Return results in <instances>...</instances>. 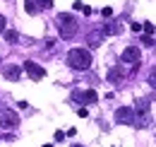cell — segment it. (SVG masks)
I'll return each mask as SVG.
<instances>
[{"mask_svg":"<svg viewBox=\"0 0 156 147\" xmlns=\"http://www.w3.org/2000/svg\"><path fill=\"white\" fill-rule=\"evenodd\" d=\"M55 22H58V32H60V36H62V39H72L75 34H77V29H79L77 17L70 15V12H60Z\"/></svg>","mask_w":156,"mask_h":147,"instance_id":"cell-2","label":"cell"},{"mask_svg":"<svg viewBox=\"0 0 156 147\" xmlns=\"http://www.w3.org/2000/svg\"><path fill=\"white\" fill-rule=\"evenodd\" d=\"M2 75H5L10 82H20L22 68H20V65H7V68H2Z\"/></svg>","mask_w":156,"mask_h":147,"instance_id":"cell-7","label":"cell"},{"mask_svg":"<svg viewBox=\"0 0 156 147\" xmlns=\"http://www.w3.org/2000/svg\"><path fill=\"white\" fill-rule=\"evenodd\" d=\"M0 140H2V135H0Z\"/></svg>","mask_w":156,"mask_h":147,"instance_id":"cell-28","label":"cell"},{"mask_svg":"<svg viewBox=\"0 0 156 147\" xmlns=\"http://www.w3.org/2000/svg\"><path fill=\"white\" fill-rule=\"evenodd\" d=\"M84 7H87V5H84L82 0H77V2H75V10H82V12H84Z\"/></svg>","mask_w":156,"mask_h":147,"instance_id":"cell-23","label":"cell"},{"mask_svg":"<svg viewBox=\"0 0 156 147\" xmlns=\"http://www.w3.org/2000/svg\"><path fill=\"white\" fill-rule=\"evenodd\" d=\"M43 147H53V145H43Z\"/></svg>","mask_w":156,"mask_h":147,"instance_id":"cell-27","label":"cell"},{"mask_svg":"<svg viewBox=\"0 0 156 147\" xmlns=\"http://www.w3.org/2000/svg\"><path fill=\"white\" fill-rule=\"evenodd\" d=\"M72 101H75V104H84V92L75 89V92H72Z\"/></svg>","mask_w":156,"mask_h":147,"instance_id":"cell-15","label":"cell"},{"mask_svg":"<svg viewBox=\"0 0 156 147\" xmlns=\"http://www.w3.org/2000/svg\"><path fill=\"white\" fill-rule=\"evenodd\" d=\"M24 10H27L29 15H39L41 5H39V2H36V0H24Z\"/></svg>","mask_w":156,"mask_h":147,"instance_id":"cell-12","label":"cell"},{"mask_svg":"<svg viewBox=\"0 0 156 147\" xmlns=\"http://www.w3.org/2000/svg\"><path fill=\"white\" fill-rule=\"evenodd\" d=\"M101 15H103V17H113V10H111V7H103Z\"/></svg>","mask_w":156,"mask_h":147,"instance_id":"cell-21","label":"cell"},{"mask_svg":"<svg viewBox=\"0 0 156 147\" xmlns=\"http://www.w3.org/2000/svg\"><path fill=\"white\" fill-rule=\"evenodd\" d=\"M65 60H67V65L72 70H89L91 68V53L87 48H72Z\"/></svg>","mask_w":156,"mask_h":147,"instance_id":"cell-1","label":"cell"},{"mask_svg":"<svg viewBox=\"0 0 156 147\" xmlns=\"http://www.w3.org/2000/svg\"><path fill=\"white\" fill-rule=\"evenodd\" d=\"M149 106H151V99H137L135 111L137 113H149Z\"/></svg>","mask_w":156,"mask_h":147,"instance_id":"cell-11","label":"cell"},{"mask_svg":"<svg viewBox=\"0 0 156 147\" xmlns=\"http://www.w3.org/2000/svg\"><path fill=\"white\" fill-rule=\"evenodd\" d=\"M149 123H151V116H149V113H137L135 116V128H144V126H149Z\"/></svg>","mask_w":156,"mask_h":147,"instance_id":"cell-10","label":"cell"},{"mask_svg":"<svg viewBox=\"0 0 156 147\" xmlns=\"http://www.w3.org/2000/svg\"><path fill=\"white\" fill-rule=\"evenodd\" d=\"M135 106H120L115 109V123L118 126H135Z\"/></svg>","mask_w":156,"mask_h":147,"instance_id":"cell-3","label":"cell"},{"mask_svg":"<svg viewBox=\"0 0 156 147\" xmlns=\"http://www.w3.org/2000/svg\"><path fill=\"white\" fill-rule=\"evenodd\" d=\"M55 140H58V142H62V140H65V133H62V130H58V133H55Z\"/></svg>","mask_w":156,"mask_h":147,"instance_id":"cell-25","label":"cell"},{"mask_svg":"<svg viewBox=\"0 0 156 147\" xmlns=\"http://www.w3.org/2000/svg\"><path fill=\"white\" fill-rule=\"evenodd\" d=\"M77 113H79V118H87V116H89V111L84 109V106H82V109H79V111H77Z\"/></svg>","mask_w":156,"mask_h":147,"instance_id":"cell-24","label":"cell"},{"mask_svg":"<svg viewBox=\"0 0 156 147\" xmlns=\"http://www.w3.org/2000/svg\"><path fill=\"white\" fill-rule=\"evenodd\" d=\"M147 82H149V87H151V89H156V68L151 70V73H149V77H147Z\"/></svg>","mask_w":156,"mask_h":147,"instance_id":"cell-17","label":"cell"},{"mask_svg":"<svg viewBox=\"0 0 156 147\" xmlns=\"http://www.w3.org/2000/svg\"><path fill=\"white\" fill-rule=\"evenodd\" d=\"M70 147H84V145H70Z\"/></svg>","mask_w":156,"mask_h":147,"instance_id":"cell-26","label":"cell"},{"mask_svg":"<svg viewBox=\"0 0 156 147\" xmlns=\"http://www.w3.org/2000/svg\"><path fill=\"white\" fill-rule=\"evenodd\" d=\"M103 36H106L103 32H89V34H87V43H89L91 48H98V46L103 43Z\"/></svg>","mask_w":156,"mask_h":147,"instance_id":"cell-8","label":"cell"},{"mask_svg":"<svg viewBox=\"0 0 156 147\" xmlns=\"http://www.w3.org/2000/svg\"><path fill=\"white\" fill-rule=\"evenodd\" d=\"M17 126H20V116H17V111L0 109V128L12 130V128H17Z\"/></svg>","mask_w":156,"mask_h":147,"instance_id":"cell-4","label":"cell"},{"mask_svg":"<svg viewBox=\"0 0 156 147\" xmlns=\"http://www.w3.org/2000/svg\"><path fill=\"white\" fill-rule=\"evenodd\" d=\"M130 27H132V32H142V29H144V24H139V22H132Z\"/></svg>","mask_w":156,"mask_h":147,"instance_id":"cell-20","label":"cell"},{"mask_svg":"<svg viewBox=\"0 0 156 147\" xmlns=\"http://www.w3.org/2000/svg\"><path fill=\"white\" fill-rule=\"evenodd\" d=\"M106 80H108V82H113V85H120V82H122V68H111V70H108V75H106Z\"/></svg>","mask_w":156,"mask_h":147,"instance_id":"cell-9","label":"cell"},{"mask_svg":"<svg viewBox=\"0 0 156 147\" xmlns=\"http://www.w3.org/2000/svg\"><path fill=\"white\" fill-rule=\"evenodd\" d=\"M122 63H130V65H139V60H142V48L139 46H127L125 51H122Z\"/></svg>","mask_w":156,"mask_h":147,"instance_id":"cell-5","label":"cell"},{"mask_svg":"<svg viewBox=\"0 0 156 147\" xmlns=\"http://www.w3.org/2000/svg\"><path fill=\"white\" fill-rule=\"evenodd\" d=\"M139 43H144V48H149V46H154V39L149 36V34H142V39H139Z\"/></svg>","mask_w":156,"mask_h":147,"instance_id":"cell-16","label":"cell"},{"mask_svg":"<svg viewBox=\"0 0 156 147\" xmlns=\"http://www.w3.org/2000/svg\"><path fill=\"white\" fill-rule=\"evenodd\" d=\"M5 41H7V43H17V41H20V34H17L15 29H5Z\"/></svg>","mask_w":156,"mask_h":147,"instance_id":"cell-13","label":"cell"},{"mask_svg":"<svg viewBox=\"0 0 156 147\" xmlns=\"http://www.w3.org/2000/svg\"><path fill=\"white\" fill-rule=\"evenodd\" d=\"M96 101H98V94L94 89H87L84 92V104H96Z\"/></svg>","mask_w":156,"mask_h":147,"instance_id":"cell-14","label":"cell"},{"mask_svg":"<svg viewBox=\"0 0 156 147\" xmlns=\"http://www.w3.org/2000/svg\"><path fill=\"white\" fill-rule=\"evenodd\" d=\"M41 7H53V0H36Z\"/></svg>","mask_w":156,"mask_h":147,"instance_id":"cell-19","label":"cell"},{"mask_svg":"<svg viewBox=\"0 0 156 147\" xmlns=\"http://www.w3.org/2000/svg\"><path fill=\"white\" fill-rule=\"evenodd\" d=\"M5 24H7V19L0 15V34H5Z\"/></svg>","mask_w":156,"mask_h":147,"instance_id":"cell-22","label":"cell"},{"mask_svg":"<svg viewBox=\"0 0 156 147\" xmlns=\"http://www.w3.org/2000/svg\"><path fill=\"white\" fill-rule=\"evenodd\" d=\"M24 70H27V75L31 80H43L46 77V68H41L39 63H34V60H24Z\"/></svg>","mask_w":156,"mask_h":147,"instance_id":"cell-6","label":"cell"},{"mask_svg":"<svg viewBox=\"0 0 156 147\" xmlns=\"http://www.w3.org/2000/svg\"><path fill=\"white\" fill-rule=\"evenodd\" d=\"M154 32V24L151 22H144V34H151Z\"/></svg>","mask_w":156,"mask_h":147,"instance_id":"cell-18","label":"cell"}]
</instances>
